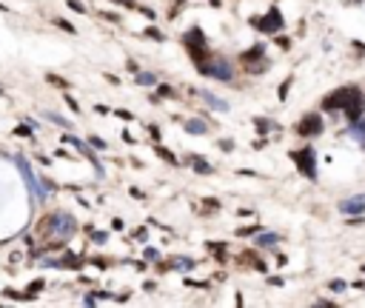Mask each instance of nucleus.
<instances>
[{
    "label": "nucleus",
    "mask_w": 365,
    "mask_h": 308,
    "mask_svg": "<svg viewBox=\"0 0 365 308\" xmlns=\"http://www.w3.org/2000/svg\"><path fill=\"white\" fill-rule=\"evenodd\" d=\"M43 222H49L51 226V231H54V237L58 240H69V237L74 234V220H72V214H66V211H60V214H51L49 220H43Z\"/></svg>",
    "instance_id": "nucleus-1"
},
{
    "label": "nucleus",
    "mask_w": 365,
    "mask_h": 308,
    "mask_svg": "<svg viewBox=\"0 0 365 308\" xmlns=\"http://www.w3.org/2000/svg\"><path fill=\"white\" fill-rule=\"evenodd\" d=\"M15 163H17V169H20V172H23V180H26V186H29L32 197H35L37 203H43V200H46V191H43V188H40V180H37L35 174H32L29 163H26V160H20V157H17Z\"/></svg>",
    "instance_id": "nucleus-2"
},
{
    "label": "nucleus",
    "mask_w": 365,
    "mask_h": 308,
    "mask_svg": "<svg viewBox=\"0 0 365 308\" xmlns=\"http://www.w3.org/2000/svg\"><path fill=\"white\" fill-rule=\"evenodd\" d=\"M294 160H297V165H300V172H302V174H308V177H311V180L317 177L314 151H311V149H302V151H297V154H294Z\"/></svg>",
    "instance_id": "nucleus-3"
},
{
    "label": "nucleus",
    "mask_w": 365,
    "mask_h": 308,
    "mask_svg": "<svg viewBox=\"0 0 365 308\" xmlns=\"http://www.w3.org/2000/svg\"><path fill=\"white\" fill-rule=\"evenodd\" d=\"M203 72L217 80H231V63L226 60H211V66H203Z\"/></svg>",
    "instance_id": "nucleus-4"
},
{
    "label": "nucleus",
    "mask_w": 365,
    "mask_h": 308,
    "mask_svg": "<svg viewBox=\"0 0 365 308\" xmlns=\"http://www.w3.org/2000/svg\"><path fill=\"white\" fill-rule=\"evenodd\" d=\"M322 131V117L320 115H308L305 120L300 123V134L302 137H314V134H320Z\"/></svg>",
    "instance_id": "nucleus-5"
},
{
    "label": "nucleus",
    "mask_w": 365,
    "mask_h": 308,
    "mask_svg": "<svg viewBox=\"0 0 365 308\" xmlns=\"http://www.w3.org/2000/svg\"><path fill=\"white\" fill-rule=\"evenodd\" d=\"M257 26H260L263 32H277L279 26H283V17H279L277 9H271V12H268V17H265V20H260Z\"/></svg>",
    "instance_id": "nucleus-6"
},
{
    "label": "nucleus",
    "mask_w": 365,
    "mask_h": 308,
    "mask_svg": "<svg viewBox=\"0 0 365 308\" xmlns=\"http://www.w3.org/2000/svg\"><path fill=\"white\" fill-rule=\"evenodd\" d=\"M343 211L345 214H362L365 211V197H354V200L343 203Z\"/></svg>",
    "instance_id": "nucleus-7"
},
{
    "label": "nucleus",
    "mask_w": 365,
    "mask_h": 308,
    "mask_svg": "<svg viewBox=\"0 0 365 308\" xmlns=\"http://www.w3.org/2000/svg\"><path fill=\"white\" fill-rule=\"evenodd\" d=\"M66 140H69V143H74V146H77V151L83 154V157H86V160H92V163L97 165V154H94V151L89 149L86 143H80V140H74V137H66ZM97 169H100V165H97Z\"/></svg>",
    "instance_id": "nucleus-8"
},
{
    "label": "nucleus",
    "mask_w": 365,
    "mask_h": 308,
    "mask_svg": "<svg viewBox=\"0 0 365 308\" xmlns=\"http://www.w3.org/2000/svg\"><path fill=\"white\" fill-rule=\"evenodd\" d=\"M203 97H206V103H208V106H214V108H220V111H226V108H229V103H226V100H220V97H214V94H208V92H203Z\"/></svg>",
    "instance_id": "nucleus-9"
},
{
    "label": "nucleus",
    "mask_w": 365,
    "mask_h": 308,
    "mask_svg": "<svg viewBox=\"0 0 365 308\" xmlns=\"http://www.w3.org/2000/svg\"><path fill=\"white\" fill-rule=\"evenodd\" d=\"M186 129L191 131V134H206V131H208L203 120H188V123H186Z\"/></svg>",
    "instance_id": "nucleus-10"
},
{
    "label": "nucleus",
    "mask_w": 365,
    "mask_h": 308,
    "mask_svg": "<svg viewBox=\"0 0 365 308\" xmlns=\"http://www.w3.org/2000/svg\"><path fill=\"white\" fill-rule=\"evenodd\" d=\"M137 83H140V86H146V89H151L154 83H157V77H154V74H146V72H140V74H137Z\"/></svg>",
    "instance_id": "nucleus-11"
},
{
    "label": "nucleus",
    "mask_w": 365,
    "mask_h": 308,
    "mask_svg": "<svg viewBox=\"0 0 365 308\" xmlns=\"http://www.w3.org/2000/svg\"><path fill=\"white\" fill-rule=\"evenodd\" d=\"M277 240H279L277 234H260V237H257V245H274Z\"/></svg>",
    "instance_id": "nucleus-12"
},
{
    "label": "nucleus",
    "mask_w": 365,
    "mask_h": 308,
    "mask_svg": "<svg viewBox=\"0 0 365 308\" xmlns=\"http://www.w3.org/2000/svg\"><path fill=\"white\" fill-rule=\"evenodd\" d=\"M191 165L197 169V172H203V174H208V172H211V165H208V163H203V160H197V157H191Z\"/></svg>",
    "instance_id": "nucleus-13"
},
{
    "label": "nucleus",
    "mask_w": 365,
    "mask_h": 308,
    "mask_svg": "<svg viewBox=\"0 0 365 308\" xmlns=\"http://www.w3.org/2000/svg\"><path fill=\"white\" fill-rule=\"evenodd\" d=\"M172 265H180V271H188L191 268V260H183V257H174Z\"/></svg>",
    "instance_id": "nucleus-14"
},
{
    "label": "nucleus",
    "mask_w": 365,
    "mask_h": 308,
    "mask_svg": "<svg viewBox=\"0 0 365 308\" xmlns=\"http://www.w3.org/2000/svg\"><path fill=\"white\" fill-rule=\"evenodd\" d=\"M49 120L58 123V126H63V129H69V120H63V117H58V115H49Z\"/></svg>",
    "instance_id": "nucleus-15"
},
{
    "label": "nucleus",
    "mask_w": 365,
    "mask_h": 308,
    "mask_svg": "<svg viewBox=\"0 0 365 308\" xmlns=\"http://www.w3.org/2000/svg\"><path fill=\"white\" fill-rule=\"evenodd\" d=\"M331 288H334V291H343L345 283H343V279H334V283H331Z\"/></svg>",
    "instance_id": "nucleus-16"
},
{
    "label": "nucleus",
    "mask_w": 365,
    "mask_h": 308,
    "mask_svg": "<svg viewBox=\"0 0 365 308\" xmlns=\"http://www.w3.org/2000/svg\"><path fill=\"white\" fill-rule=\"evenodd\" d=\"M69 6H72L74 12H83V3H77V0H69Z\"/></svg>",
    "instance_id": "nucleus-17"
}]
</instances>
